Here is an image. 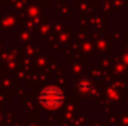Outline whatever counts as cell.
I'll use <instances>...</instances> for the list:
<instances>
[{
    "mask_svg": "<svg viewBox=\"0 0 128 126\" xmlns=\"http://www.w3.org/2000/svg\"><path fill=\"white\" fill-rule=\"evenodd\" d=\"M64 101V95L63 92L58 89V88H55V86H48V88H45L40 95H39V102L43 105V107H46V108H57V107H60L61 104H63Z\"/></svg>",
    "mask_w": 128,
    "mask_h": 126,
    "instance_id": "6da1fadb",
    "label": "cell"
},
{
    "mask_svg": "<svg viewBox=\"0 0 128 126\" xmlns=\"http://www.w3.org/2000/svg\"><path fill=\"white\" fill-rule=\"evenodd\" d=\"M79 91H80V92H88V91H91L90 83H88V82H82V83L79 85Z\"/></svg>",
    "mask_w": 128,
    "mask_h": 126,
    "instance_id": "7a4b0ae2",
    "label": "cell"
}]
</instances>
